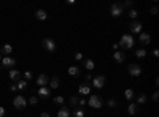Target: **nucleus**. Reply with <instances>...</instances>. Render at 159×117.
Returning a JSON list of instances; mask_svg holds the SVG:
<instances>
[{"label":"nucleus","instance_id":"f257e3e1","mask_svg":"<svg viewBox=\"0 0 159 117\" xmlns=\"http://www.w3.org/2000/svg\"><path fill=\"white\" fill-rule=\"evenodd\" d=\"M134 44H135V38L130 33H124L123 37H121L119 46H123V48H126V49H132Z\"/></svg>","mask_w":159,"mask_h":117},{"label":"nucleus","instance_id":"f03ea898","mask_svg":"<svg viewBox=\"0 0 159 117\" xmlns=\"http://www.w3.org/2000/svg\"><path fill=\"white\" fill-rule=\"evenodd\" d=\"M88 104L91 108H94V109H100L103 106V100H102V97H100V95H91V97H89Z\"/></svg>","mask_w":159,"mask_h":117},{"label":"nucleus","instance_id":"7ed1b4c3","mask_svg":"<svg viewBox=\"0 0 159 117\" xmlns=\"http://www.w3.org/2000/svg\"><path fill=\"white\" fill-rule=\"evenodd\" d=\"M123 13H124V6H123V3H113V5L110 6V14H111L113 18L121 16Z\"/></svg>","mask_w":159,"mask_h":117},{"label":"nucleus","instance_id":"20e7f679","mask_svg":"<svg viewBox=\"0 0 159 117\" xmlns=\"http://www.w3.org/2000/svg\"><path fill=\"white\" fill-rule=\"evenodd\" d=\"M13 106L16 109H24L27 106V100L22 95H16V97H14V100H13Z\"/></svg>","mask_w":159,"mask_h":117},{"label":"nucleus","instance_id":"39448f33","mask_svg":"<svg viewBox=\"0 0 159 117\" xmlns=\"http://www.w3.org/2000/svg\"><path fill=\"white\" fill-rule=\"evenodd\" d=\"M41 46H43L48 52H54V51H56V41H54L53 38H45V40L41 41Z\"/></svg>","mask_w":159,"mask_h":117},{"label":"nucleus","instance_id":"423d86ee","mask_svg":"<svg viewBox=\"0 0 159 117\" xmlns=\"http://www.w3.org/2000/svg\"><path fill=\"white\" fill-rule=\"evenodd\" d=\"M105 82H107V78L102 76V75L92 78V85H94V89H102L103 85H105Z\"/></svg>","mask_w":159,"mask_h":117},{"label":"nucleus","instance_id":"0eeeda50","mask_svg":"<svg viewBox=\"0 0 159 117\" xmlns=\"http://www.w3.org/2000/svg\"><path fill=\"white\" fill-rule=\"evenodd\" d=\"M127 70H129V75H130V76H135V78H137V76L142 75V67H140L138 63H130Z\"/></svg>","mask_w":159,"mask_h":117},{"label":"nucleus","instance_id":"6e6552de","mask_svg":"<svg viewBox=\"0 0 159 117\" xmlns=\"http://www.w3.org/2000/svg\"><path fill=\"white\" fill-rule=\"evenodd\" d=\"M142 29H143V25L140 24V22H137V21H134V22H130V24H129L130 33H138V35H140L142 33Z\"/></svg>","mask_w":159,"mask_h":117},{"label":"nucleus","instance_id":"1a4fd4ad","mask_svg":"<svg viewBox=\"0 0 159 117\" xmlns=\"http://www.w3.org/2000/svg\"><path fill=\"white\" fill-rule=\"evenodd\" d=\"M37 85L38 87H45V85H48V82H49V78H48V75H45V73H41L40 76L37 78Z\"/></svg>","mask_w":159,"mask_h":117},{"label":"nucleus","instance_id":"9d476101","mask_svg":"<svg viewBox=\"0 0 159 117\" xmlns=\"http://www.w3.org/2000/svg\"><path fill=\"white\" fill-rule=\"evenodd\" d=\"M113 58H115V62H118V63H124V60H126V54H124V51H115Z\"/></svg>","mask_w":159,"mask_h":117},{"label":"nucleus","instance_id":"9b49d317","mask_svg":"<svg viewBox=\"0 0 159 117\" xmlns=\"http://www.w3.org/2000/svg\"><path fill=\"white\" fill-rule=\"evenodd\" d=\"M13 65H16V60H14L13 57H3V58H2V67H3V68L13 67Z\"/></svg>","mask_w":159,"mask_h":117},{"label":"nucleus","instance_id":"f8f14e48","mask_svg":"<svg viewBox=\"0 0 159 117\" xmlns=\"http://www.w3.org/2000/svg\"><path fill=\"white\" fill-rule=\"evenodd\" d=\"M49 95H51V89H48V85L38 89V97H41V98H48Z\"/></svg>","mask_w":159,"mask_h":117},{"label":"nucleus","instance_id":"ddd939ff","mask_svg":"<svg viewBox=\"0 0 159 117\" xmlns=\"http://www.w3.org/2000/svg\"><path fill=\"white\" fill-rule=\"evenodd\" d=\"M8 76H10V79L11 81H21V71H18V70H10V73H8Z\"/></svg>","mask_w":159,"mask_h":117},{"label":"nucleus","instance_id":"4468645a","mask_svg":"<svg viewBox=\"0 0 159 117\" xmlns=\"http://www.w3.org/2000/svg\"><path fill=\"white\" fill-rule=\"evenodd\" d=\"M138 41L142 43V44H150V41H151V37H150V33H140L138 35Z\"/></svg>","mask_w":159,"mask_h":117},{"label":"nucleus","instance_id":"2eb2a0df","mask_svg":"<svg viewBox=\"0 0 159 117\" xmlns=\"http://www.w3.org/2000/svg\"><path fill=\"white\" fill-rule=\"evenodd\" d=\"M35 18L38 21H46L48 19V13L45 10H35Z\"/></svg>","mask_w":159,"mask_h":117},{"label":"nucleus","instance_id":"dca6fc26","mask_svg":"<svg viewBox=\"0 0 159 117\" xmlns=\"http://www.w3.org/2000/svg\"><path fill=\"white\" fill-rule=\"evenodd\" d=\"M59 84H61V81H59V76H53L51 79H49V89H59Z\"/></svg>","mask_w":159,"mask_h":117},{"label":"nucleus","instance_id":"f3484780","mask_svg":"<svg viewBox=\"0 0 159 117\" xmlns=\"http://www.w3.org/2000/svg\"><path fill=\"white\" fill-rule=\"evenodd\" d=\"M127 112H129L130 116L138 114V104H137V103H130V104H129V108H127Z\"/></svg>","mask_w":159,"mask_h":117},{"label":"nucleus","instance_id":"a211bd4d","mask_svg":"<svg viewBox=\"0 0 159 117\" xmlns=\"http://www.w3.org/2000/svg\"><path fill=\"white\" fill-rule=\"evenodd\" d=\"M78 90H80L81 95H89V93H91V87H89L88 84H81Z\"/></svg>","mask_w":159,"mask_h":117},{"label":"nucleus","instance_id":"6ab92c4d","mask_svg":"<svg viewBox=\"0 0 159 117\" xmlns=\"http://www.w3.org/2000/svg\"><path fill=\"white\" fill-rule=\"evenodd\" d=\"M57 117H70V109L68 108H61L57 112Z\"/></svg>","mask_w":159,"mask_h":117},{"label":"nucleus","instance_id":"aec40b11","mask_svg":"<svg viewBox=\"0 0 159 117\" xmlns=\"http://www.w3.org/2000/svg\"><path fill=\"white\" fill-rule=\"evenodd\" d=\"M27 85H29V82H27L26 79H21V81H18L16 87H18V90H26V89H27Z\"/></svg>","mask_w":159,"mask_h":117},{"label":"nucleus","instance_id":"412c9836","mask_svg":"<svg viewBox=\"0 0 159 117\" xmlns=\"http://www.w3.org/2000/svg\"><path fill=\"white\" fill-rule=\"evenodd\" d=\"M80 73H81V70L78 67H70L68 68V75L70 76H80Z\"/></svg>","mask_w":159,"mask_h":117},{"label":"nucleus","instance_id":"4be33fe9","mask_svg":"<svg viewBox=\"0 0 159 117\" xmlns=\"http://www.w3.org/2000/svg\"><path fill=\"white\" fill-rule=\"evenodd\" d=\"M124 97H126V100H134L135 93H134L132 89H126V90H124Z\"/></svg>","mask_w":159,"mask_h":117},{"label":"nucleus","instance_id":"5701e85b","mask_svg":"<svg viewBox=\"0 0 159 117\" xmlns=\"http://www.w3.org/2000/svg\"><path fill=\"white\" fill-rule=\"evenodd\" d=\"M145 56H146V51L143 49V48L135 51V57H137V58H145Z\"/></svg>","mask_w":159,"mask_h":117},{"label":"nucleus","instance_id":"b1692460","mask_svg":"<svg viewBox=\"0 0 159 117\" xmlns=\"http://www.w3.org/2000/svg\"><path fill=\"white\" fill-rule=\"evenodd\" d=\"M146 101H148V97H146L145 93L138 95V98H137V104H143V103H146Z\"/></svg>","mask_w":159,"mask_h":117},{"label":"nucleus","instance_id":"393cba45","mask_svg":"<svg viewBox=\"0 0 159 117\" xmlns=\"http://www.w3.org/2000/svg\"><path fill=\"white\" fill-rule=\"evenodd\" d=\"M84 67L88 70H94V60L92 58H86V62H84Z\"/></svg>","mask_w":159,"mask_h":117},{"label":"nucleus","instance_id":"a878e982","mask_svg":"<svg viewBox=\"0 0 159 117\" xmlns=\"http://www.w3.org/2000/svg\"><path fill=\"white\" fill-rule=\"evenodd\" d=\"M107 106L108 108H116V106H118V100H116V98H110V100L107 101Z\"/></svg>","mask_w":159,"mask_h":117},{"label":"nucleus","instance_id":"bb28decb","mask_svg":"<svg viewBox=\"0 0 159 117\" xmlns=\"http://www.w3.org/2000/svg\"><path fill=\"white\" fill-rule=\"evenodd\" d=\"M2 52L3 54H11V52H13V46H11V44H5L2 48Z\"/></svg>","mask_w":159,"mask_h":117},{"label":"nucleus","instance_id":"cd10ccee","mask_svg":"<svg viewBox=\"0 0 159 117\" xmlns=\"http://www.w3.org/2000/svg\"><path fill=\"white\" fill-rule=\"evenodd\" d=\"M73 116H75V117H84V111H83V109H73Z\"/></svg>","mask_w":159,"mask_h":117},{"label":"nucleus","instance_id":"c85d7f7f","mask_svg":"<svg viewBox=\"0 0 159 117\" xmlns=\"http://www.w3.org/2000/svg\"><path fill=\"white\" fill-rule=\"evenodd\" d=\"M37 103H38L37 97H30V98L27 100V104H32V106H37Z\"/></svg>","mask_w":159,"mask_h":117},{"label":"nucleus","instance_id":"c756f323","mask_svg":"<svg viewBox=\"0 0 159 117\" xmlns=\"http://www.w3.org/2000/svg\"><path fill=\"white\" fill-rule=\"evenodd\" d=\"M78 100L80 98H76V97H70V106H78Z\"/></svg>","mask_w":159,"mask_h":117},{"label":"nucleus","instance_id":"7c9ffc66","mask_svg":"<svg viewBox=\"0 0 159 117\" xmlns=\"http://www.w3.org/2000/svg\"><path fill=\"white\" fill-rule=\"evenodd\" d=\"M64 97H56V98H54V103L56 104H64Z\"/></svg>","mask_w":159,"mask_h":117},{"label":"nucleus","instance_id":"2f4dec72","mask_svg":"<svg viewBox=\"0 0 159 117\" xmlns=\"http://www.w3.org/2000/svg\"><path fill=\"white\" fill-rule=\"evenodd\" d=\"M129 16L132 18V19H135V18L138 16V11H137V10H130V11H129Z\"/></svg>","mask_w":159,"mask_h":117},{"label":"nucleus","instance_id":"473e14b6","mask_svg":"<svg viewBox=\"0 0 159 117\" xmlns=\"http://www.w3.org/2000/svg\"><path fill=\"white\" fill-rule=\"evenodd\" d=\"M22 76H24V79H26V81H30V79H32V71H26Z\"/></svg>","mask_w":159,"mask_h":117},{"label":"nucleus","instance_id":"72a5a7b5","mask_svg":"<svg viewBox=\"0 0 159 117\" xmlns=\"http://www.w3.org/2000/svg\"><path fill=\"white\" fill-rule=\"evenodd\" d=\"M132 5H134V2H132V0H127V2H124V3H123V6H127V8H130Z\"/></svg>","mask_w":159,"mask_h":117},{"label":"nucleus","instance_id":"f704fd0d","mask_svg":"<svg viewBox=\"0 0 159 117\" xmlns=\"http://www.w3.org/2000/svg\"><path fill=\"white\" fill-rule=\"evenodd\" d=\"M158 98H159V92L156 90V92L153 93V97H151V100H153V101H158Z\"/></svg>","mask_w":159,"mask_h":117},{"label":"nucleus","instance_id":"c9c22d12","mask_svg":"<svg viewBox=\"0 0 159 117\" xmlns=\"http://www.w3.org/2000/svg\"><path fill=\"white\" fill-rule=\"evenodd\" d=\"M83 58V54L81 52H75V60H81Z\"/></svg>","mask_w":159,"mask_h":117},{"label":"nucleus","instance_id":"e433bc0d","mask_svg":"<svg viewBox=\"0 0 159 117\" xmlns=\"http://www.w3.org/2000/svg\"><path fill=\"white\" fill-rule=\"evenodd\" d=\"M84 104H86V100H84V98H80V100H78V106H84Z\"/></svg>","mask_w":159,"mask_h":117},{"label":"nucleus","instance_id":"4c0bfd02","mask_svg":"<svg viewBox=\"0 0 159 117\" xmlns=\"http://www.w3.org/2000/svg\"><path fill=\"white\" fill-rule=\"evenodd\" d=\"M150 13H151V14H156V13H158V6H153V8L150 10Z\"/></svg>","mask_w":159,"mask_h":117},{"label":"nucleus","instance_id":"58836bf2","mask_svg":"<svg viewBox=\"0 0 159 117\" xmlns=\"http://www.w3.org/2000/svg\"><path fill=\"white\" fill-rule=\"evenodd\" d=\"M3 116H5V108L0 106V117H3Z\"/></svg>","mask_w":159,"mask_h":117},{"label":"nucleus","instance_id":"ea45409f","mask_svg":"<svg viewBox=\"0 0 159 117\" xmlns=\"http://www.w3.org/2000/svg\"><path fill=\"white\" fill-rule=\"evenodd\" d=\"M84 79H86V84H88L89 81H92V76L91 75H86V76H84Z\"/></svg>","mask_w":159,"mask_h":117},{"label":"nucleus","instance_id":"a19ab883","mask_svg":"<svg viewBox=\"0 0 159 117\" xmlns=\"http://www.w3.org/2000/svg\"><path fill=\"white\" fill-rule=\"evenodd\" d=\"M10 90H11V92H16V90H18L16 84H13V85H11V87H10Z\"/></svg>","mask_w":159,"mask_h":117},{"label":"nucleus","instance_id":"79ce46f5","mask_svg":"<svg viewBox=\"0 0 159 117\" xmlns=\"http://www.w3.org/2000/svg\"><path fill=\"white\" fill-rule=\"evenodd\" d=\"M153 54L158 57V56H159V49H153Z\"/></svg>","mask_w":159,"mask_h":117},{"label":"nucleus","instance_id":"37998d69","mask_svg":"<svg viewBox=\"0 0 159 117\" xmlns=\"http://www.w3.org/2000/svg\"><path fill=\"white\" fill-rule=\"evenodd\" d=\"M41 117H49L48 112H41Z\"/></svg>","mask_w":159,"mask_h":117},{"label":"nucleus","instance_id":"c03bdc74","mask_svg":"<svg viewBox=\"0 0 159 117\" xmlns=\"http://www.w3.org/2000/svg\"><path fill=\"white\" fill-rule=\"evenodd\" d=\"M0 60H2V56H0Z\"/></svg>","mask_w":159,"mask_h":117}]
</instances>
